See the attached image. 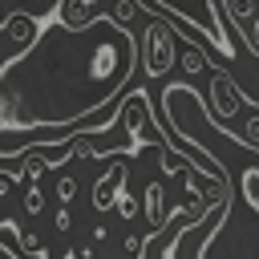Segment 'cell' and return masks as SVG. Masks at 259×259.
Masks as SVG:
<instances>
[{
    "label": "cell",
    "instance_id": "obj_1",
    "mask_svg": "<svg viewBox=\"0 0 259 259\" xmlns=\"http://www.w3.org/2000/svg\"><path fill=\"white\" fill-rule=\"evenodd\" d=\"M142 49L117 16L97 12L73 28L45 20L32 45L0 69V125H69L105 105L138 65Z\"/></svg>",
    "mask_w": 259,
    "mask_h": 259
},
{
    "label": "cell",
    "instance_id": "obj_2",
    "mask_svg": "<svg viewBox=\"0 0 259 259\" xmlns=\"http://www.w3.org/2000/svg\"><path fill=\"white\" fill-rule=\"evenodd\" d=\"M142 4L154 8V12H170L174 20L194 28L206 40V49H214L219 57L235 53V45L227 36V8H223V0H142Z\"/></svg>",
    "mask_w": 259,
    "mask_h": 259
},
{
    "label": "cell",
    "instance_id": "obj_3",
    "mask_svg": "<svg viewBox=\"0 0 259 259\" xmlns=\"http://www.w3.org/2000/svg\"><path fill=\"white\" fill-rule=\"evenodd\" d=\"M174 61H178V53H174V24L158 16L142 32V65H146L150 77H162V73L174 69Z\"/></svg>",
    "mask_w": 259,
    "mask_h": 259
},
{
    "label": "cell",
    "instance_id": "obj_4",
    "mask_svg": "<svg viewBox=\"0 0 259 259\" xmlns=\"http://www.w3.org/2000/svg\"><path fill=\"white\" fill-rule=\"evenodd\" d=\"M210 97H214V117L227 121L235 109H239V89L227 73H214V85H210Z\"/></svg>",
    "mask_w": 259,
    "mask_h": 259
},
{
    "label": "cell",
    "instance_id": "obj_5",
    "mask_svg": "<svg viewBox=\"0 0 259 259\" xmlns=\"http://www.w3.org/2000/svg\"><path fill=\"white\" fill-rule=\"evenodd\" d=\"M178 65H182L186 73H202V69H206V53H202L198 45H186V49L178 53Z\"/></svg>",
    "mask_w": 259,
    "mask_h": 259
},
{
    "label": "cell",
    "instance_id": "obj_6",
    "mask_svg": "<svg viewBox=\"0 0 259 259\" xmlns=\"http://www.w3.org/2000/svg\"><path fill=\"white\" fill-rule=\"evenodd\" d=\"M243 190H247V202L259 210V170H251V174L243 178Z\"/></svg>",
    "mask_w": 259,
    "mask_h": 259
},
{
    "label": "cell",
    "instance_id": "obj_7",
    "mask_svg": "<svg viewBox=\"0 0 259 259\" xmlns=\"http://www.w3.org/2000/svg\"><path fill=\"white\" fill-rule=\"evenodd\" d=\"M113 16H117L121 24H130V20L138 16V4H134V0H117V4H113Z\"/></svg>",
    "mask_w": 259,
    "mask_h": 259
},
{
    "label": "cell",
    "instance_id": "obj_8",
    "mask_svg": "<svg viewBox=\"0 0 259 259\" xmlns=\"http://www.w3.org/2000/svg\"><path fill=\"white\" fill-rule=\"evenodd\" d=\"M251 49L259 53V16H251Z\"/></svg>",
    "mask_w": 259,
    "mask_h": 259
}]
</instances>
